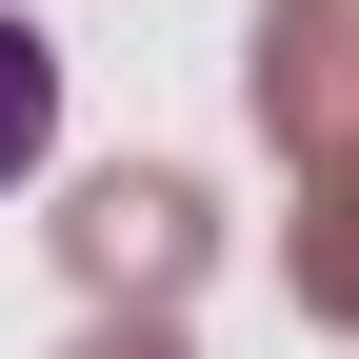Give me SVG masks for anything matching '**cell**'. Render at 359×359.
<instances>
[{"label":"cell","mask_w":359,"mask_h":359,"mask_svg":"<svg viewBox=\"0 0 359 359\" xmlns=\"http://www.w3.org/2000/svg\"><path fill=\"white\" fill-rule=\"evenodd\" d=\"M259 140L299 180H359V0H280L259 20Z\"/></svg>","instance_id":"6da1fadb"},{"label":"cell","mask_w":359,"mask_h":359,"mask_svg":"<svg viewBox=\"0 0 359 359\" xmlns=\"http://www.w3.org/2000/svg\"><path fill=\"white\" fill-rule=\"evenodd\" d=\"M80 359H180V339H160V320H100V339H80Z\"/></svg>","instance_id":"277c9868"},{"label":"cell","mask_w":359,"mask_h":359,"mask_svg":"<svg viewBox=\"0 0 359 359\" xmlns=\"http://www.w3.org/2000/svg\"><path fill=\"white\" fill-rule=\"evenodd\" d=\"M40 140H60V60H40V40H20V20H0V180H20Z\"/></svg>","instance_id":"3957f363"},{"label":"cell","mask_w":359,"mask_h":359,"mask_svg":"<svg viewBox=\"0 0 359 359\" xmlns=\"http://www.w3.org/2000/svg\"><path fill=\"white\" fill-rule=\"evenodd\" d=\"M60 259H80V280L120 299V320H160V299L200 280V200H180V180H140V160H120V180H80V219H60Z\"/></svg>","instance_id":"7a4b0ae2"}]
</instances>
